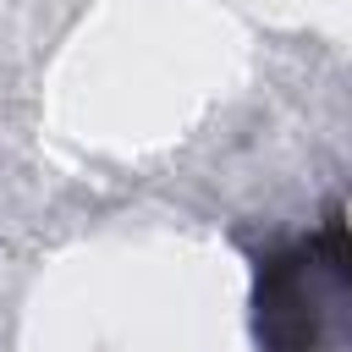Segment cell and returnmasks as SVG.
<instances>
[{"instance_id":"cell-1","label":"cell","mask_w":352,"mask_h":352,"mask_svg":"<svg viewBox=\"0 0 352 352\" xmlns=\"http://www.w3.org/2000/svg\"><path fill=\"white\" fill-rule=\"evenodd\" d=\"M253 324H258L264 352H319V308H314V258H308V248L258 258Z\"/></svg>"}]
</instances>
